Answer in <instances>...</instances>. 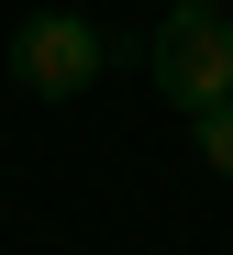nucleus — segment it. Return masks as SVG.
Returning <instances> with one entry per match:
<instances>
[{"label":"nucleus","instance_id":"nucleus-2","mask_svg":"<svg viewBox=\"0 0 233 255\" xmlns=\"http://www.w3.org/2000/svg\"><path fill=\"white\" fill-rule=\"evenodd\" d=\"M100 67H111V33L89 22V11H33L11 33V78H22L33 100H78Z\"/></svg>","mask_w":233,"mask_h":255},{"label":"nucleus","instance_id":"nucleus-3","mask_svg":"<svg viewBox=\"0 0 233 255\" xmlns=\"http://www.w3.org/2000/svg\"><path fill=\"white\" fill-rule=\"evenodd\" d=\"M200 155L233 178V100H211V111H200Z\"/></svg>","mask_w":233,"mask_h":255},{"label":"nucleus","instance_id":"nucleus-4","mask_svg":"<svg viewBox=\"0 0 233 255\" xmlns=\"http://www.w3.org/2000/svg\"><path fill=\"white\" fill-rule=\"evenodd\" d=\"M167 11H222V0H167Z\"/></svg>","mask_w":233,"mask_h":255},{"label":"nucleus","instance_id":"nucleus-1","mask_svg":"<svg viewBox=\"0 0 233 255\" xmlns=\"http://www.w3.org/2000/svg\"><path fill=\"white\" fill-rule=\"evenodd\" d=\"M145 78H156V100L167 111H211V100H233V22L222 11H167L156 33H145Z\"/></svg>","mask_w":233,"mask_h":255}]
</instances>
